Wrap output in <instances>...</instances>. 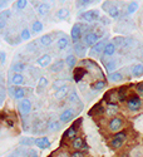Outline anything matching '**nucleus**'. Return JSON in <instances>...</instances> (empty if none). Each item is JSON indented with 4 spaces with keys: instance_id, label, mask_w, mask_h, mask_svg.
Returning <instances> with one entry per match:
<instances>
[{
    "instance_id": "f257e3e1",
    "label": "nucleus",
    "mask_w": 143,
    "mask_h": 157,
    "mask_svg": "<svg viewBox=\"0 0 143 157\" xmlns=\"http://www.w3.org/2000/svg\"><path fill=\"white\" fill-rule=\"evenodd\" d=\"M18 111L21 116V118H27L32 112V102L28 98H24L21 101H19L18 103Z\"/></svg>"
},
{
    "instance_id": "f03ea898",
    "label": "nucleus",
    "mask_w": 143,
    "mask_h": 157,
    "mask_svg": "<svg viewBox=\"0 0 143 157\" xmlns=\"http://www.w3.org/2000/svg\"><path fill=\"white\" fill-rule=\"evenodd\" d=\"M142 104H143V102H142V98L139 96H132V97H129L127 99V107H128L129 111H132V112L139 111Z\"/></svg>"
},
{
    "instance_id": "7ed1b4c3",
    "label": "nucleus",
    "mask_w": 143,
    "mask_h": 157,
    "mask_svg": "<svg viewBox=\"0 0 143 157\" xmlns=\"http://www.w3.org/2000/svg\"><path fill=\"white\" fill-rule=\"evenodd\" d=\"M106 45H107V40H106V39H102V40H99L96 45H93L92 48H90L89 56L90 57H98V56H100V53H104Z\"/></svg>"
},
{
    "instance_id": "20e7f679",
    "label": "nucleus",
    "mask_w": 143,
    "mask_h": 157,
    "mask_svg": "<svg viewBox=\"0 0 143 157\" xmlns=\"http://www.w3.org/2000/svg\"><path fill=\"white\" fill-rule=\"evenodd\" d=\"M82 35H83L82 24H79V23L74 24L73 27H72V30H70V36H72V40H73V43H74V44L79 43V40H81Z\"/></svg>"
},
{
    "instance_id": "39448f33",
    "label": "nucleus",
    "mask_w": 143,
    "mask_h": 157,
    "mask_svg": "<svg viewBox=\"0 0 143 157\" xmlns=\"http://www.w3.org/2000/svg\"><path fill=\"white\" fill-rule=\"evenodd\" d=\"M79 18L84 21H88V23H92V21H96L97 19H99V11L98 10H87L84 13L79 15Z\"/></svg>"
},
{
    "instance_id": "423d86ee",
    "label": "nucleus",
    "mask_w": 143,
    "mask_h": 157,
    "mask_svg": "<svg viewBox=\"0 0 143 157\" xmlns=\"http://www.w3.org/2000/svg\"><path fill=\"white\" fill-rule=\"evenodd\" d=\"M123 120L122 118H119V117H113V118L109 121V123H108V127H109V129L112 131V132H114V133H118L119 131L122 129V127H123Z\"/></svg>"
},
{
    "instance_id": "0eeeda50",
    "label": "nucleus",
    "mask_w": 143,
    "mask_h": 157,
    "mask_svg": "<svg viewBox=\"0 0 143 157\" xmlns=\"http://www.w3.org/2000/svg\"><path fill=\"white\" fill-rule=\"evenodd\" d=\"M98 42H99V35H98L97 33L89 32V33L84 36V44H85L87 47H90V48H92V47L96 45Z\"/></svg>"
},
{
    "instance_id": "6e6552de",
    "label": "nucleus",
    "mask_w": 143,
    "mask_h": 157,
    "mask_svg": "<svg viewBox=\"0 0 143 157\" xmlns=\"http://www.w3.org/2000/svg\"><path fill=\"white\" fill-rule=\"evenodd\" d=\"M74 114H75V111H74L73 108H68V109L63 111V112L60 113V116H59V121H60L62 123H68V122H70V121L73 120Z\"/></svg>"
},
{
    "instance_id": "1a4fd4ad",
    "label": "nucleus",
    "mask_w": 143,
    "mask_h": 157,
    "mask_svg": "<svg viewBox=\"0 0 143 157\" xmlns=\"http://www.w3.org/2000/svg\"><path fill=\"white\" fill-rule=\"evenodd\" d=\"M81 122H82V120H78V122H75L73 126H70L67 131H66V137L67 138H75L77 137V132H78V126L81 124Z\"/></svg>"
},
{
    "instance_id": "9d476101",
    "label": "nucleus",
    "mask_w": 143,
    "mask_h": 157,
    "mask_svg": "<svg viewBox=\"0 0 143 157\" xmlns=\"http://www.w3.org/2000/svg\"><path fill=\"white\" fill-rule=\"evenodd\" d=\"M72 92V89L69 86H66V87H63L58 90H55V93H54V98L55 99H63V98H66L67 96H69V93Z\"/></svg>"
},
{
    "instance_id": "9b49d317",
    "label": "nucleus",
    "mask_w": 143,
    "mask_h": 157,
    "mask_svg": "<svg viewBox=\"0 0 143 157\" xmlns=\"http://www.w3.org/2000/svg\"><path fill=\"white\" fill-rule=\"evenodd\" d=\"M24 75L20 73H14L10 77V83L11 86H15V87H20L21 84H24Z\"/></svg>"
},
{
    "instance_id": "f8f14e48",
    "label": "nucleus",
    "mask_w": 143,
    "mask_h": 157,
    "mask_svg": "<svg viewBox=\"0 0 143 157\" xmlns=\"http://www.w3.org/2000/svg\"><path fill=\"white\" fill-rule=\"evenodd\" d=\"M104 99L107 101L108 106H117V101H118V96H117L115 90H109V92L104 96Z\"/></svg>"
},
{
    "instance_id": "ddd939ff",
    "label": "nucleus",
    "mask_w": 143,
    "mask_h": 157,
    "mask_svg": "<svg viewBox=\"0 0 143 157\" xmlns=\"http://www.w3.org/2000/svg\"><path fill=\"white\" fill-rule=\"evenodd\" d=\"M64 65H66V60H57L54 63H51V65L49 67V71L51 73H59L64 69Z\"/></svg>"
},
{
    "instance_id": "4468645a",
    "label": "nucleus",
    "mask_w": 143,
    "mask_h": 157,
    "mask_svg": "<svg viewBox=\"0 0 143 157\" xmlns=\"http://www.w3.org/2000/svg\"><path fill=\"white\" fill-rule=\"evenodd\" d=\"M36 64L39 65V67H42V68H45V67H48V65H51V57L49 54H43L40 58L36 59Z\"/></svg>"
},
{
    "instance_id": "2eb2a0df",
    "label": "nucleus",
    "mask_w": 143,
    "mask_h": 157,
    "mask_svg": "<svg viewBox=\"0 0 143 157\" xmlns=\"http://www.w3.org/2000/svg\"><path fill=\"white\" fill-rule=\"evenodd\" d=\"M87 69L85 68H83V67H77L75 69H74V81L77 82V83H79L81 81H82V78L87 74Z\"/></svg>"
},
{
    "instance_id": "dca6fc26",
    "label": "nucleus",
    "mask_w": 143,
    "mask_h": 157,
    "mask_svg": "<svg viewBox=\"0 0 143 157\" xmlns=\"http://www.w3.org/2000/svg\"><path fill=\"white\" fill-rule=\"evenodd\" d=\"M35 145L40 148V150H45L50 146V141L48 137H39L35 140Z\"/></svg>"
},
{
    "instance_id": "f3484780",
    "label": "nucleus",
    "mask_w": 143,
    "mask_h": 157,
    "mask_svg": "<svg viewBox=\"0 0 143 157\" xmlns=\"http://www.w3.org/2000/svg\"><path fill=\"white\" fill-rule=\"evenodd\" d=\"M53 39H54L53 34H45L39 39V43H40L42 47H50L51 43H53Z\"/></svg>"
},
{
    "instance_id": "a211bd4d",
    "label": "nucleus",
    "mask_w": 143,
    "mask_h": 157,
    "mask_svg": "<svg viewBox=\"0 0 143 157\" xmlns=\"http://www.w3.org/2000/svg\"><path fill=\"white\" fill-rule=\"evenodd\" d=\"M72 147L75 151H81V148H87V145H84V140L82 137H75L72 142Z\"/></svg>"
},
{
    "instance_id": "6ab92c4d",
    "label": "nucleus",
    "mask_w": 143,
    "mask_h": 157,
    "mask_svg": "<svg viewBox=\"0 0 143 157\" xmlns=\"http://www.w3.org/2000/svg\"><path fill=\"white\" fill-rule=\"evenodd\" d=\"M25 69H27V65H25L24 63H21V62L13 63L11 67H10V71H13L14 73H20V74H21V72H24Z\"/></svg>"
},
{
    "instance_id": "aec40b11",
    "label": "nucleus",
    "mask_w": 143,
    "mask_h": 157,
    "mask_svg": "<svg viewBox=\"0 0 143 157\" xmlns=\"http://www.w3.org/2000/svg\"><path fill=\"white\" fill-rule=\"evenodd\" d=\"M68 45H69V39H68V36H60L58 40H57V48H58V50L66 49Z\"/></svg>"
},
{
    "instance_id": "412c9836",
    "label": "nucleus",
    "mask_w": 143,
    "mask_h": 157,
    "mask_svg": "<svg viewBox=\"0 0 143 157\" xmlns=\"http://www.w3.org/2000/svg\"><path fill=\"white\" fill-rule=\"evenodd\" d=\"M128 90H127V87L122 86L118 88V90H117V96H118V101L119 102H126L127 101V93Z\"/></svg>"
},
{
    "instance_id": "4be33fe9",
    "label": "nucleus",
    "mask_w": 143,
    "mask_h": 157,
    "mask_svg": "<svg viewBox=\"0 0 143 157\" xmlns=\"http://www.w3.org/2000/svg\"><path fill=\"white\" fill-rule=\"evenodd\" d=\"M69 14H70L69 9H67V8H62V9H59V10L55 13V17H57L58 19H60V20H66V19L69 17Z\"/></svg>"
},
{
    "instance_id": "5701e85b",
    "label": "nucleus",
    "mask_w": 143,
    "mask_h": 157,
    "mask_svg": "<svg viewBox=\"0 0 143 157\" xmlns=\"http://www.w3.org/2000/svg\"><path fill=\"white\" fill-rule=\"evenodd\" d=\"M114 53H115V44L113 42L107 43V45L104 48V53H103V54H104V57H111Z\"/></svg>"
},
{
    "instance_id": "b1692460",
    "label": "nucleus",
    "mask_w": 143,
    "mask_h": 157,
    "mask_svg": "<svg viewBox=\"0 0 143 157\" xmlns=\"http://www.w3.org/2000/svg\"><path fill=\"white\" fill-rule=\"evenodd\" d=\"M66 64H67V67L69 69H75V65H77V58H75V56L69 54L66 58Z\"/></svg>"
},
{
    "instance_id": "393cba45",
    "label": "nucleus",
    "mask_w": 143,
    "mask_h": 157,
    "mask_svg": "<svg viewBox=\"0 0 143 157\" xmlns=\"http://www.w3.org/2000/svg\"><path fill=\"white\" fill-rule=\"evenodd\" d=\"M85 44L84 43H77V44H74V49H75V53H77V56H79V57H83L84 54H85Z\"/></svg>"
},
{
    "instance_id": "a878e982",
    "label": "nucleus",
    "mask_w": 143,
    "mask_h": 157,
    "mask_svg": "<svg viewBox=\"0 0 143 157\" xmlns=\"http://www.w3.org/2000/svg\"><path fill=\"white\" fill-rule=\"evenodd\" d=\"M108 79L111 81V82H121L122 79H123V75H122V73L121 72H113V73H109L108 74Z\"/></svg>"
},
{
    "instance_id": "bb28decb",
    "label": "nucleus",
    "mask_w": 143,
    "mask_h": 157,
    "mask_svg": "<svg viewBox=\"0 0 143 157\" xmlns=\"http://www.w3.org/2000/svg\"><path fill=\"white\" fill-rule=\"evenodd\" d=\"M131 73L133 77H139L143 74V64H134L131 68Z\"/></svg>"
},
{
    "instance_id": "cd10ccee",
    "label": "nucleus",
    "mask_w": 143,
    "mask_h": 157,
    "mask_svg": "<svg viewBox=\"0 0 143 157\" xmlns=\"http://www.w3.org/2000/svg\"><path fill=\"white\" fill-rule=\"evenodd\" d=\"M48 83H49V81L45 77H40L39 78V82H38V86H36V90L39 93L42 92V90L44 89V88H47L48 87Z\"/></svg>"
},
{
    "instance_id": "c85d7f7f",
    "label": "nucleus",
    "mask_w": 143,
    "mask_h": 157,
    "mask_svg": "<svg viewBox=\"0 0 143 157\" xmlns=\"http://www.w3.org/2000/svg\"><path fill=\"white\" fill-rule=\"evenodd\" d=\"M49 9H50V4H48V3L39 4V5H38V14L43 17V15H45L49 11Z\"/></svg>"
},
{
    "instance_id": "c756f323",
    "label": "nucleus",
    "mask_w": 143,
    "mask_h": 157,
    "mask_svg": "<svg viewBox=\"0 0 143 157\" xmlns=\"http://www.w3.org/2000/svg\"><path fill=\"white\" fill-rule=\"evenodd\" d=\"M119 14H121V10H119V8L117 6V5H112V6L108 9V15H109L111 18L117 19V18L119 17Z\"/></svg>"
},
{
    "instance_id": "7c9ffc66",
    "label": "nucleus",
    "mask_w": 143,
    "mask_h": 157,
    "mask_svg": "<svg viewBox=\"0 0 143 157\" xmlns=\"http://www.w3.org/2000/svg\"><path fill=\"white\" fill-rule=\"evenodd\" d=\"M68 101L70 102V103H73V104H81L82 102H81V99H79V97H78V94H77V92L74 89H72V92L69 93V96H68Z\"/></svg>"
},
{
    "instance_id": "2f4dec72",
    "label": "nucleus",
    "mask_w": 143,
    "mask_h": 157,
    "mask_svg": "<svg viewBox=\"0 0 143 157\" xmlns=\"http://www.w3.org/2000/svg\"><path fill=\"white\" fill-rule=\"evenodd\" d=\"M35 140L36 138H32V137H21L19 140V143L21 146H32L35 145Z\"/></svg>"
},
{
    "instance_id": "473e14b6",
    "label": "nucleus",
    "mask_w": 143,
    "mask_h": 157,
    "mask_svg": "<svg viewBox=\"0 0 143 157\" xmlns=\"http://www.w3.org/2000/svg\"><path fill=\"white\" fill-rule=\"evenodd\" d=\"M60 126H62V123L58 122V121H50L48 123V129L50 131V132H57V131L60 129Z\"/></svg>"
},
{
    "instance_id": "72a5a7b5",
    "label": "nucleus",
    "mask_w": 143,
    "mask_h": 157,
    "mask_svg": "<svg viewBox=\"0 0 143 157\" xmlns=\"http://www.w3.org/2000/svg\"><path fill=\"white\" fill-rule=\"evenodd\" d=\"M43 23L42 21H39V20H35L34 23H33V25H32V32L33 33H35V34H38V33H40L42 30H43Z\"/></svg>"
},
{
    "instance_id": "f704fd0d",
    "label": "nucleus",
    "mask_w": 143,
    "mask_h": 157,
    "mask_svg": "<svg viewBox=\"0 0 143 157\" xmlns=\"http://www.w3.org/2000/svg\"><path fill=\"white\" fill-rule=\"evenodd\" d=\"M14 98L18 99V101H21V99L25 98V89L23 87H17V92H15Z\"/></svg>"
},
{
    "instance_id": "c9c22d12",
    "label": "nucleus",
    "mask_w": 143,
    "mask_h": 157,
    "mask_svg": "<svg viewBox=\"0 0 143 157\" xmlns=\"http://www.w3.org/2000/svg\"><path fill=\"white\" fill-rule=\"evenodd\" d=\"M138 3H136V2H132V3H129L128 5H127V13L128 14H133V13H136L137 11V9H138Z\"/></svg>"
},
{
    "instance_id": "e433bc0d",
    "label": "nucleus",
    "mask_w": 143,
    "mask_h": 157,
    "mask_svg": "<svg viewBox=\"0 0 143 157\" xmlns=\"http://www.w3.org/2000/svg\"><path fill=\"white\" fill-rule=\"evenodd\" d=\"M104 65H106L107 72L113 73V72H115L114 69H115V67H117V60H109V62H107Z\"/></svg>"
},
{
    "instance_id": "4c0bfd02",
    "label": "nucleus",
    "mask_w": 143,
    "mask_h": 157,
    "mask_svg": "<svg viewBox=\"0 0 143 157\" xmlns=\"http://www.w3.org/2000/svg\"><path fill=\"white\" fill-rule=\"evenodd\" d=\"M123 143H124V141H121V140L113 138V140L111 141V146H112L113 148H115V150H119V148L123 146Z\"/></svg>"
},
{
    "instance_id": "58836bf2",
    "label": "nucleus",
    "mask_w": 143,
    "mask_h": 157,
    "mask_svg": "<svg viewBox=\"0 0 143 157\" xmlns=\"http://www.w3.org/2000/svg\"><path fill=\"white\" fill-rule=\"evenodd\" d=\"M20 39H21V40H24V42H27V40H29V39H30V32H29L28 28H24V29L21 30V33H20Z\"/></svg>"
},
{
    "instance_id": "ea45409f",
    "label": "nucleus",
    "mask_w": 143,
    "mask_h": 157,
    "mask_svg": "<svg viewBox=\"0 0 143 157\" xmlns=\"http://www.w3.org/2000/svg\"><path fill=\"white\" fill-rule=\"evenodd\" d=\"M94 112H97V114H102V113H106V109L102 104H98V106H94L90 109V114H94Z\"/></svg>"
},
{
    "instance_id": "a19ab883",
    "label": "nucleus",
    "mask_w": 143,
    "mask_h": 157,
    "mask_svg": "<svg viewBox=\"0 0 143 157\" xmlns=\"http://www.w3.org/2000/svg\"><path fill=\"white\" fill-rule=\"evenodd\" d=\"M106 86H107V83H106V81H97L94 84H93V89L94 90H100V89H104L106 88Z\"/></svg>"
},
{
    "instance_id": "79ce46f5",
    "label": "nucleus",
    "mask_w": 143,
    "mask_h": 157,
    "mask_svg": "<svg viewBox=\"0 0 143 157\" xmlns=\"http://www.w3.org/2000/svg\"><path fill=\"white\" fill-rule=\"evenodd\" d=\"M66 86H68V84H67V81H62V79H59V81H55L51 87H53V89L58 90V89H60V88H63V87H66Z\"/></svg>"
},
{
    "instance_id": "37998d69",
    "label": "nucleus",
    "mask_w": 143,
    "mask_h": 157,
    "mask_svg": "<svg viewBox=\"0 0 143 157\" xmlns=\"http://www.w3.org/2000/svg\"><path fill=\"white\" fill-rule=\"evenodd\" d=\"M5 93H6V90H5V87H4V79L2 78V89H0V103H4L5 101Z\"/></svg>"
},
{
    "instance_id": "c03bdc74",
    "label": "nucleus",
    "mask_w": 143,
    "mask_h": 157,
    "mask_svg": "<svg viewBox=\"0 0 143 157\" xmlns=\"http://www.w3.org/2000/svg\"><path fill=\"white\" fill-rule=\"evenodd\" d=\"M117 111H118V107L117 106H108L106 109V114L107 116H114L117 113Z\"/></svg>"
},
{
    "instance_id": "a18cd8bd",
    "label": "nucleus",
    "mask_w": 143,
    "mask_h": 157,
    "mask_svg": "<svg viewBox=\"0 0 143 157\" xmlns=\"http://www.w3.org/2000/svg\"><path fill=\"white\" fill-rule=\"evenodd\" d=\"M113 138H117V140H121V141H124L127 138V131H119L118 133H115Z\"/></svg>"
},
{
    "instance_id": "49530a36",
    "label": "nucleus",
    "mask_w": 143,
    "mask_h": 157,
    "mask_svg": "<svg viewBox=\"0 0 143 157\" xmlns=\"http://www.w3.org/2000/svg\"><path fill=\"white\" fill-rule=\"evenodd\" d=\"M27 5H28V2H27V0H18V2H17V8L18 9H25V8H27Z\"/></svg>"
},
{
    "instance_id": "de8ad7c7",
    "label": "nucleus",
    "mask_w": 143,
    "mask_h": 157,
    "mask_svg": "<svg viewBox=\"0 0 143 157\" xmlns=\"http://www.w3.org/2000/svg\"><path fill=\"white\" fill-rule=\"evenodd\" d=\"M70 157H85V153L83 151H74L70 155Z\"/></svg>"
},
{
    "instance_id": "09e8293b",
    "label": "nucleus",
    "mask_w": 143,
    "mask_h": 157,
    "mask_svg": "<svg viewBox=\"0 0 143 157\" xmlns=\"http://www.w3.org/2000/svg\"><path fill=\"white\" fill-rule=\"evenodd\" d=\"M8 92H9V94H10L11 97H14V96H15V92H17V87H15V86H9Z\"/></svg>"
},
{
    "instance_id": "8fccbe9b",
    "label": "nucleus",
    "mask_w": 143,
    "mask_h": 157,
    "mask_svg": "<svg viewBox=\"0 0 143 157\" xmlns=\"http://www.w3.org/2000/svg\"><path fill=\"white\" fill-rule=\"evenodd\" d=\"M124 42H126V39H124V38H121V36L114 38V43H117V45H123Z\"/></svg>"
},
{
    "instance_id": "3c124183",
    "label": "nucleus",
    "mask_w": 143,
    "mask_h": 157,
    "mask_svg": "<svg viewBox=\"0 0 143 157\" xmlns=\"http://www.w3.org/2000/svg\"><path fill=\"white\" fill-rule=\"evenodd\" d=\"M90 3H93V2H88V0H82V2H77V6L78 8H81V6H85Z\"/></svg>"
},
{
    "instance_id": "603ef678",
    "label": "nucleus",
    "mask_w": 143,
    "mask_h": 157,
    "mask_svg": "<svg viewBox=\"0 0 143 157\" xmlns=\"http://www.w3.org/2000/svg\"><path fill=\"white\" fill-rule=\"evenodd\" d=\"M137 93L139 97H143V83H139L137 86Z\"/></svg>"
},
{
    "instance_id": "864d4df0",
    "label": "nucleus",
    "mask_w": 143,
    "mask_h": 157,
    "mask_svg": "<svg viewBox=\"0 0 143 157\" xmlns=\"http://www.w3.org/2000/svg\"><path fill=\"white\" fill-rule=\"evenodd\" d=\"M27 49H28V50H32V52H36V50H38V48H36V42H33L32 44H29V45L27 47Z\"/></svg>"
},
{
    "instance_id": "5fc2aeb1",
    "label": "nucleus",
    "mask_w": 143,
    "mask_h": 157,
    "mask_svg": "<svg viewBox=\"0 0 143 157\" xmlns=\"http://www.w3.org/2000/svg\"><path fill=\"white\" fill-rule=\"evenodd\" d=\"M0 59H2V65H4L5 64V59H6V56H5V52L4 50L0 52Z\"/></svg>"
},
{
    "instance_id": "6e6d98bb",
    "label": "nucleus",
    "mask_w": 143,
    "mask_h": 157,
    "mask_svg": "<svg viewBox=\"0 0 143 157\" xmlns=\"http://www.w3.org/2000/svg\"><path fill=\"white\" fill-rule=\"evenodd\" d=\"M6 124H8L9 127H14V122H13L11 120H6Z\"/></svg>"
},
{
    "instance_id": "4d7b16f0",
    "label": "nucleus",
    "mask_w": 143,
    "mask_h": 157,
    "mask_svg": "<svg viewBox=\"0 0 143 157\" xmlns=\"http://www.w3.org/2000/svg\"><path fill=\"white\" fill-rule=\"evenodd\" d=\"M8 157H19V156H18V153L15 152V153H11V155H9Z\"/></svg>"
},
{
    "instance_id": "13d9d810",
    "label": "nucleus",
    "mask_w": 143,
    "mask_h": 157,
    "mask_svg": "<svg viewBox=\"0 0 143 157\" xmlns=\"http://www.w3.org/2000/svg\"><path fill=\"white\" fill-rule=\"evenodd\" d=\"M122 157H129V153L128 152H123L122 153Z\"/></svg>"
},
{
    "instance_id": "bf43d9fd",
    "label": "nucleus",
    "mask_w": 143,
    "mask_h": 157,
    "mask_svg": "<svg viewBox=\"0 0 143 157\" xmlns=\"http://www.w3.org/2000/svg\"><path fill=\"white\" fill-rule=\"evenodd\" d=\"M30 157H38V155H35V153H33V155H32Z\"/></svg>"
},
{
    "instance_id": "052dcab7",
    "label": "nucleus",
    "mask_w": 143,
    "mask_h": 157,
    "mask_svg": "<svg viewBox=\"0 0 143 157\" xmlns=\"http://www.w3.org/2000/svg\"><path fill=\"white\" fill-rule=\"evenodd\" d=\"M55 157H62V156H59V155H57V156H55Z\"/></svg>"
},
{
    "instance_id": "680f3d73",
    "label": "nucleus",
    "mask_w": 143,
    "mask_h": 157,
    "mask_svg": "<svg viewBox=\"0 0 143 157\" xmlns=\"http://www.w3.org/2000/svg\"><path fill=\"white\" fill-rule=\"evenodd\" d=\"M142 59H143V53H142Z\"/></svg>"
}]
</instances>
